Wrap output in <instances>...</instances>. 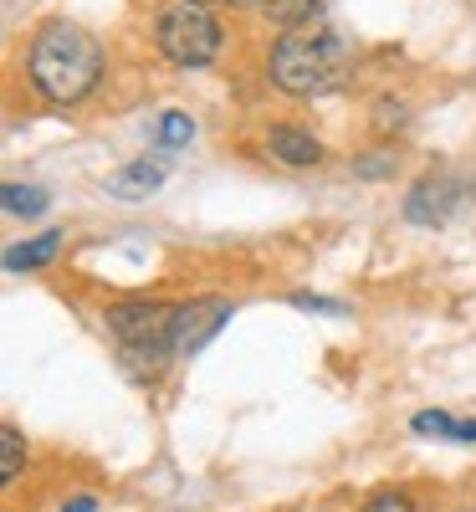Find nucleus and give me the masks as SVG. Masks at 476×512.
I'll list each match as a JSON object with an SVG mask.
<instances>
[{"label":"nucleus","mask_w":476,"mask_h":512,"mask_svg":"<svg viewBox=\"0 0 476 512\" xmlns=\"http://www.w3.org/2000/svg\"><path fill=\"white\" fill-rule=\"evenodd\" d=\"M21 461H26V441H21L16 425H6V431H0V487H11L21 477Z\"/></svg>","instance_id":"ddd939ff"},{"label":"nucleus","mask_w":476,"mask_h":512,"mask_svg":"<svg viewBox=\"0 0 476 512\" xmlns=\"http://www.w3.org/2000/svg\"><path fill=\"white\" fill-rule=\"evenodd\" d=\"M231 318H236L231 297H185V303H175V333H169L175 359H195Z\"/></svg>","instance_id":"39448f33"},{"label":"nucleus","mask_w":476,"mask_h":512,"mask_svg":"<svg viewBox=\"0 0 476 512\" xmlns=\"http://www.w3.org/2000/svg\"><path fill=\"white\" fill-rule=\"evenodd\" d=\"M62 512H98V502H93V497H72Z\"/></svg>","instance_id":"6ab92c4d"},{"label":"nucleus","mask_w":476,"mask_h":512,"mask_svg":"<svg viewBox=\"0 0 476 512\" xmlns=\"http://www.w3.org/2000/svg\"><path fill=\"white\" fill-rule=\"evenodd\" d=\"M190 139H195V118H190L185 108H164L159 123H154V144H159L164 154H175V149H185Z\"/></svg>","instance_id":"9d476101"},{"label":"nucleus","mask_w":476,"mask_h":512,"mask_svg":"<svg viewBox=\"0 0 476 512\" xmlns=\"http://www.w3.org/2000/svg\"><path fill=\"white\" fill-rule=\"evenodd\" d=\"M292 308H302V313H328V318H343L349 308L338 303V297H318V292H292Z\"/></svg>","instance_id":"f3484780"},{"label":"nucleus","mask_w":476,"mask_h":512,"mask_svg":"<svg viewBox=\"0 0 476 512\" xmlns=\"http://www.w3.org/2000/svg\"><path fill=\"white\" fill-rule=\"evenodd\" d=\"M262 11H267V21H272V26L297 31V26H308V21L323 11V0H262Z\"/></svg>","instance_id":"9b49d317"},{"label":"nucleus","mask_w":476,"mask_h":512,"mask_svg":"<svg viewBox=\"0 0 476 512\" xmlns=\"http://www.w3.org/2000/svg\"><path fill=\"white\" fill-rule=\"evenodd\" d=\"M354 67V47L343 31H282L267 52V77L292 98H323L343 88V77Z\"/></svg>","instance_id":"f03ea898"},{"label":"nucleus","mask_w":476,"mask_h":512,"mask_svg":"<svg viewBox=\"0 0 476 512\" xmlns=\"http://www.w3.org/2000/svg\"><path fill=\"white\" fill-rule=\"evenodd\" d=\"M461 200H466V180L461 175H425L405 195V221L410 226H446Z\"/></svg>","instance_id":"423d86ee"},{"label":"nucleus","mask_w":476,"mask_h":512,"mask_svg":"<svg viewBox=\"0 0 476 512\" xmlns=\"http://www.w3.org/2000/svg\"><path fill=\"white\" fill-rule=\"evenodd\" d=\"M185 6H200V11H205V6H210V0H185Z\"/></svg>","instance_id":"4be33fe9"},{"label":"nucleus","mask_w":476,"mask_h":512,"mask_svg":"<svg viewBox=\"0 0 476 512\" xmlns=\"http://www.w3.org/2000/svg\"><path fill=\"white\" fill-rule=\"evenodd\" d=\"M461 446H476V420H461V431H456Z\"/></svg>","instance_id":"aec40b11"},{"label":"nucleus","mask_w":476,"mask_h":512,"mask_svg":"<svg viewBox=\"0 0 476 512\" xmlns=\"http://www.w3.org/2000/svg\"><path fill=\"white\" fill-rule=\"evenodd\" d=\"M231 6H262V0H231Z\"/></svg>","instance_id":"412c9836"},{"label":"nucleus","mask_w":476,"mask_h":512,"mask_svg":"<svg viewBox=\"0 0 476 512\" xmlns=\"http://www.w3.org/2000/svg\"><path fill=\"white\" fill-rule=\"evenodd\" d=\"M221 41H226L221 21L200 6H185V0L154 16V47L175 67H210L221 57Z\"/></svg>","instance_id":"20e7f679"},{"label":"nucleus","mask_w":476,"mask_h":512,"mask_svg":"<svg viewBox=\"0 0 476 512\" xmlns=\"http://www.w3.org/2000/svg\"><path fill=\"white\" fill-rule=\"evenodd\" d=\"M267 154H272V159H282V164H292V169H308V164H318V159H323V144L308 134V128L272 123V128H267Z\"/></svg>","instance_id":"6e6552de"},{"label":"nucleus","mask_w":476,"mask_h":512,"mask_svg":"<svg viewBox=\"0 0 476 512\" xmlns=\"http://www.w3.org/2000/svg\"><path fill=\"white\" fill-rule=\"evenodd\" d=\"M410 431H415V436H436V441H456L461 420H451L446 410H420V415L410 420Z\"/></svg>","instance_id":"4468645a"},{"label":"nucleus","mask_w":476,"mask_h":512,"mask_svg":"<svg viewBox=\"0 0 476 512\" xmlns=\"http://www.w3.org/2000/svg\"><path fill=\"white\" fill-rule=\"evenodd\" d=\"M400 169V154L395 149H369L364 159H354V175L359 180H384V175H395Z\"/></svg>","instance_id":"2eb2a0df"},{"label":"nucleus","mask_w":476,"mask_h":512,"mask_svg":"<svg viewBox=\"0 0 476 512\" xmlns=\"http://www.w3.org/2000/svg\"><path fill=\"white\" fill-rule=\"evenodd\" d=\"M164 175H169V164L164 159H128L123 169H113V175L103 180V190L113 195V200H128V205H134V200H149L159 185H164Z\"/></svg>","instance_id":"0eeeda50"},{"label":"nucleus","mask_w":476,"mask_h":512,"mask_svg":"<svg viewBox=\"0 0 476 512\" xmlns=\"http://www.w3.org/2000/svg\"><path fill=\"white\" fill-rule=\"evenodd\" d=\"M359 512H415V497L410 492H400V487H379V492H369L364 497V507Z\"/></svg>","instance_id":"dca6fc26"},{"label":"nucleus","mask_w":476,"mask_h":512,"mask_svg":"<svg viewBox=\"0 0 476 512\" xmlns=\"http://www.w3.org/2000/svg\"><path fill=\"white\" fill-rule=\"evenodd\" d=\"M108 72V57L98 47L93 31H82L77 21H41L31 47H26V82L57 108H72L82 103Z\"/></svg>","instance_id":"f257e3e1"},{"label":"nucleus","mask_w":476,"mask_h":512,"mask_svg":"<svg viewBox=\"0 0 476 512\" xmlns=\"http://www.w3.org/2000/svg\"><path fill=\"white\" fill-rule=\"evenodd\" d=\"M0 205H6L11 210V216H47V205H52V195L47 190H41V185H6V190H0Z\"/></svg>","instance_id":"f8f14e48"},{"label":"nucleus","mask_w":476,"mask_h":512,"mask_svg":"<svg viewBox=\"0 0 476 512\" xmlns=\"http://www.w3.org/2000/svg\"><path fill=\"white\" fill-rule=\"evenodd\" d=\"M103 328L118 338V359L134 379H159L164 364L175 359V308L154 303V297H123V303L103 308Z\"/></svg>","instance_id":"7ed1b4c3"},{"label":"nucleus","mask_w":476,"mask_h":512,"mask_svg":"<svg viewBox=\"0 0 476 512\" xmlns=\"http://www.w3.org/2000/svg\"><path fill=\"white\" fill-rule=\"evenodd\" d=\"M57 251H62V231H41V236L6 251V272H36V267L57 262Z\"/></svg>","instance_id":"1a4fd4ad"},{"label":"nucleus","mask_w":476,"mask_h":512,"mask_svg":"<svg viewBox=\"0 0 476 512\" xmlns=\"http://www.w3.org/2000/svg\"><path fill=\"white\" fill-rule=\"evenodd\" d=\"M389 123H405V103H379V128Z\"/></svg>","instance_id":"a211bd4d"}]
</instances>
